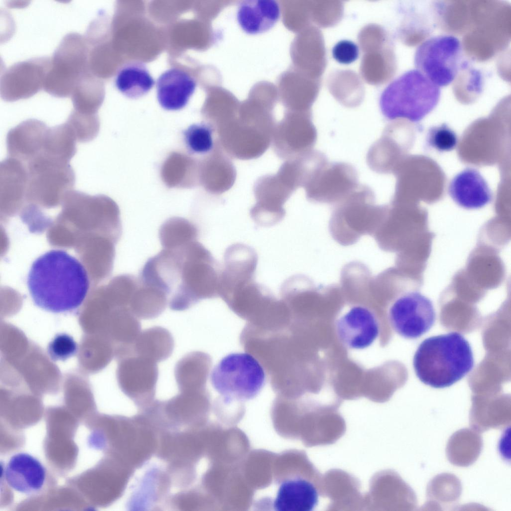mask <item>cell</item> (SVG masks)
Returning a JSON list of instances; mask_svg holds the SVG:
<instances>
[{"mask_svg":"<svg viewBox=\"0 0 511 511\" xmlns=\"http://www.w3.org/2000/svg\"><path fill=\"white\" fill-rule=\"evenodd\" d=\"M221 272L211 252L197 240L163 249L148 259L139 278L165 294L170 309L183 311L219 296Z\"/></svg>","mask_w":511,"mask_h":511,"instance_id":"cell-1","label":"cell"},{"mask_svg":"<svg viewBox=\"0 0 511 511\" xmlns=\"http://www.w3.org/2000/svg\"><path fill=\"white\" fill-rule=\"evenodd\" d=\"M35 305L64 313L78 308L89 288L87 271L76 258L62 250H51L32 262L26 279Z\"/></svg>","mask_w":511,"mask_h":511,"instance_id":"cell-2","label":"cell"},{"mask_svg":"<svg viewBox=\"0 0 511 511\" xmlns=\"http://www.w3.org/2000/svg\"><path fill=\"white\" fill-rule=\"evenodd\" d=\"M474 364L469 342L457 332L425 339L413 358L417 377L425 384L435 388L452 385L470 372Z\"/></svg>","mask_w":511,"mask_h":511,"instance_id":"cell-3","label":"cell"},{"mask_svg":"<svg viewBox=\"0 0 511 511\" xmlns=\"http://www.w3.org/2000/svg\"><path fill=\"white\" fill-rule=\"evenodd\" d=\"M441 89L417 69L408 70L383 90L379 107L388 120L406 119L418 122L437 106Z\"/></svg>","mask_w":511,"mask_h":511,"instance_id":"cell-4","label":"cell"},{"mask_svg":"<svg viewBox=\"0 0 511 511\" xmlns=\"http://www.w3.org/2000/svg\"><path fill=\"white\" fill-rule=\"evenodd\" d=\"M265 373L260 362L249 353L224 357L211 371L210 381L225 404L255 398L263 387Z\"/></svg>","mask_w":511,"mask_h":511,"instance_id":"cell-5","label":"cell"},{"mask_svg":"<svg viewBox=\"0 0 511 511\" xmlns=\"http://www.w3.org/2000/svg\"><path fill=\"white\" fill-rule=\"evenodd\" d=\"M462 58L460 39L454 35L442 34L431 37L417 47L414 63L416 69L440 87L449 85L455 80L463 65Z\"/></svg>","mask_w":511,"mask_h":511,"instance_id":"cell-6","label":"cell"},{"mask_svg":"<svg viewBox=\"0 0 511 511\" xmlns=\"http://www.w3.org/2000/svg\"><path fill=\"white\" fill-rule=\"evenodd\" d=\"M86 39L77 33L63 38L55 51L43 85L51 95L65 97L71 95L74 86L88 69L89 49Z\"/></svg>","mask_w":511,"mask_h":511,"instance_id":"cell-7","label":"cell"},{"mask_svg":"<svg viewBox=\"0 0 511 511\" xmlns=\"http://www.w3.org/2000/svg\"><path fill=\"white\" fill-rule=\"evenodd\" d=\"M25 165L27 198L50 205L73 190L75 175L69 162L41 155Z\"/></svg>","mask_w":511,"mask_h":511,"instance_id":"cell-8","label":"cell"},{"mask_svg":"<svg viewBox=\"0 0 511 511\" xmlns=\"http://www.w3.org/2000/svg\"><path fill=\"white\" fill-rule=\"evenodd\" d=\"M397 291L389 310L393 329L408 339L417 338L434 325L436 313L432 301L415 288Z\"/></svg>","mask_w":511,"mask_h":511,"instance_id":"cell-9","label":"cell"},{"mask_svg":"<svg viewBox=\"0 0 511 511\" xmlns=\"http://www.w3.org/2000/svg\"><path fill=\"white\" fill-rule=\"evenodd\" d=\"M358 178L356 169L351 164L327 161L309 175L302 187L310 202L338 203L359 186Z\"/></svg>","mask_w":511,"mask_h":511,"instance_id":"cell-10","label":"cell"},{"mask_svg":"<svg viewBox=\"0 0 511 511\" xmlns=\"http://www.w3.org/2000/svg\"><path fill=\"white\" fill-rule=\"evenodd\" d=\"M157 363L133 352L118 359L117 378L123 393L142 410L155 400Z\"/></svg>","mask_w":511,"mask_h":511,"instance_id":"cell-11","label":"cell"},{"mask_svg":"<svg viewBox=\"0 0 511 511\" xmlns=\"http://www.w3.org/2000/svg\"><path fill=\"white\" fill-rule=\"evenodd\" d=\"M297 188L293 180L279 170L275 176L259 179L255 186V205L250 210L254 222L261 227L272 226L284 217L283 205Z\"/></svg>","mask_w":511,"mask_h":511,"instance_id":"cell-12","label":"cell"},{"mask_svg":"<svg viewBox=\"0 0 511 511\" xmlns=\"http://www.w3.org/2000/svg\"><path fill=\"white\" fill-rule=\"evenodd\" d=\"M50 60L42 57L16 63L1 78V96L6 101L28 98L43 87Z\"/></svg>","mask_w":511,"mask_h":511,"instance_id":"cell-13","label":"cell"},{"mask_svg":"<svg viewBox=\"0 0 511 511\" xmlns=\"http://www.w3.org/2000/svg\"><path fill=\"white\" fill-rule=\"evenodd\" d=\"M317 138V130L309 114L275 125L272 137L277 154L288 160L313 150Z\"/></svg>","mask_w":511,"mask_h":511,"instance_id":"cell-14","label":"cell"},{"mask_svg":"<svg viewBox=\"0 0 511 511\" xmlns=\"http://www.w3.org/2000/svg\"><path fill=\"white\" fill-rule=\"evenodd\" d=\"M336 329L342 343L356 349L369 346L379 332L374 314L367 307L359 305L351 307L337 320Z\"/></svg>","mask_w":511,"mask_h":511,"instance_id":"cell-15","label":"cell"},{"mask_svg":"<svg viewBox=\"0 0 511 511\" xmlns=\"http://www.w3.org/2000/svg\"><path fill=\"white\" fill-rule=\"evenodd\" d=\"M43 122L30 119L8 132L6 143L9 157L25 164L42 151L49 129Z\"/></svg>","mask_w":511,"mask_h":511,"instance_id":"cell-16","label":"cell"},{"mask_svg":"<svg viewBox=\"0 0 511 511\" xmlns=\"http://www.w3.org/2000/svg\"><path fill=\"white\" fill-rule=\"evenodd\" d=\"M7 485L14 490L30 495L40 491L46 480L44 467L36 458L25 453L11 457L3 471Z\"/></svg>","mask_w":511,"mask_h":511,"instance_id":"cell-17","label":"cell"},{"mask_svg":"<svg viewBox=\"0 0 511 511\" xmlns=\"http://www.w3.org/2000/svg\"><path fill=\"white\" fill-rule=\"evenodd\" d=\"M448 192L458 205L467 210L482 208L493 199L487 181L473 168H466L457 174L449 184Z\"/></svg>","mask_w":511,"mask_h":511,"instance_id":"cell-18","label":"cell"},{"mask_svg":"<svg viewBox=\"0 0 511 511\" xmlns=\"http://www.w3.org/2000/svg\"><path fill=\"white\" fill-rule=\"evenodd\" d=\"M196 82L185 71L172 68L164 71L157 79V98L160 106L170 111L185 107L195 92Z\"/></svg>","mask_w":511,"mask_h":511,"instance_id":"cell-19","label":"cell"},{"mask_svg":"<svg viewBox=\"0 0 511 511\" xmlns=\"http://www.w3.org/2000/svg\"><path fill=\"white\" fill-rule=\"evenodd\" d=\"M133 491L129 507L133 510H147L156 507L167 496L172 484L167 468L151 466L144 473Z\"/></svg>","mask_w":511,"mask_h":511,"instance_id":"cell-20","label":"cell"},{"mask_svg":"<svg viewBox=\"0 0 511 511\" xmlns=\"http://www.w3.org/2000/svg\"><path fill=\"white\" fill-rule=\"evenodd\" d=\"M280 6L275 0H246L238 5L237 19L249 34L264 33L272 28L280 16Z\"/></svg>","mask_w":511,"mask_h":511,"instance_id":"cell-21","label":"cell"},{"mask_svg":"<svg viewBox=\"0 0 511 511\" xmlns=\"http://www.w3.org/2000/svg\"><path fill=\"white\" fill-rule=\"evenodd\" d=\"M318 491L311 482L296 477L281 483L273 508L277 511H311L318 504Z\"/></svg>","mask_w":511,"mask_h":511,"instance_id":"cell-22","label":"cell"},{"mask_svg":"<svg viewBox=\"0 0 511 511\" xmlns=\"http://www.w3.org/2000/svg\"><path fill=\"white\" fill-rule=\"evenodd\" d=\"M212 366L211 357L202 351H193L182 357L174 368V376L180 392L206 389Z\"/></svg>","mask_w":511,"mask_h":511,"instance_id":"cell-23","label":"cell"},{"mask_svg":"<svg viewBox=\"0 0 511 511\" xmlns=\"http://www.w3.org/2000/svg\"><path fill=\"white\" fill-rule=\"evenodd\" d=\"M400 152L392 122L386 126L380 138L369 148L366 155V163L369 168L377 173H393Z\"/></svg>","mask_w":511,"mask_h":511,"instance_id":"cell-24","label":"cell"},{"mask_svg":"<svg viewBox=\"0 0 511 511\" xmlns=\"http://www.w3.org/2000/svg\"><path fill=\"white\" fill-rule=\"evenodd\" d=\"M174 340L171 333L161 326H153L140 332L133 345L134 353L156 363L172 354Z\"/></svg>","mask_w":511,"mask_h":511,"instance_id":"cell-25","label":"cell"},{"mask_svg":"<svg viewBox=\"0 0 511 511\" xmlns=\"http://www.w3.org/2000/svg\"><path fill=\"white\" fill-rule=\"evenodd\" d=\"M155 82L146 66L142 62H128L119 69L116 75L115 84L125 96L131 99L139 98L152 88Z\"/></svg>","mask_w":511,"mask_h":511,"instance_id":"cell-26","label":"cell"},{"mask_svg":"<svg viewBox=\"0 0 511 511\" xmlns=\"http://www.w3.org/2000/svg\"><path fill=\"white\" fill-rule=\"evenodd\" d=\"M480 433L474 429H464L455 433L449 440L447 455L454 465L469 466L480 455L483 445Z\"/></svg>","mask_w":511,"mask_h":511,"instance_id":"cell-27","label":"cell"},{"mask_svg":"<svg viewBox=\"0 0 511 511\" xmlns=\"http://www.w3.org/2000/svg\"><path fill=\"white\" fill-rule=\"evenodd\" d=\"M27 173L21 161L8 157L0 165V192L4 199L21 200L26 196Z\"/></svg>","mask_w":511,"mask_h":511,"instance_id":"cell-28","label":"cell"},{"mask_svg":"<svg viewBox=\"0 0 511 511\" xmlns=\"http://www.w3.org/2000/svg\"><path fill=\"white\" fill-rule=\"evenodd\" d=\"M167 304L168 299L165 294L139 278V284L130 304L131 311L139 319L147 320L158 317Z\"/></svg>","mask_w":511,"mask_h":511,"instance_id":"cell-29","label":"cell"},{"mask_svg":"<svg viewBox=\"0 0 511 511\" xmlns=\"http://www.w3.org/2000/svg\"><path fill=\"white\" fill-rule=\"evenodd\" d=\"M198 230L190 221L174 217L165 221L159 231V237L163 249H172L197 241Z\"/></svg>","mask_w":511,"mask_h":511,"instance_id":"cell-30","label":"cell"},{"mask_svg":"<svg viewBox=\"0 0 511 511\" xmlns=\"http://www.w3.org/2000/svg\"><path fill=\"white\" fill-rule=\"evenodd\" d=\"M97 84L94 74L87 69L77 81L71 94L74 110L83 114H97L102 102L96 92Z\"/></svg>","mask_w":511,"mask_h":511,"instance_id":"cell-31","label":"cell"},{"mask_svg":"<svg viewBox=\"0 0 511 511\" xmlns=\"http://www.w3.org/2000/svg\"><path fill=\"white\" fill-rule=\"evenodd\" d=\"M461 494V484L459 479L450 474H442L435 477L428 486L427 496L434 503L433 506L440 507V504H449L456 502ZM432 506V507H433Z\"/></svg>","mask_w":511,"mask_h":511,"instance_id":"cell-32","label":"cell"},{"mask_svg":"<svg viewBox=\"0 0 511 511\" xmlns=\"http://www.w3.org/2000/svg\"><path fill=\"white\" fill-rule=\"evenodd\" d=\"M214 131L212 125L204 122L192 124L185 130L184 141L189 152L198 155L210 154L215 149Z\"/></svg>","mask_w":511,"mask_h":511,"instance_id":"cell-33","label":"cell"},{"mask_svg":"<svg viewBox=\"0 0 511 511\" xmlns=\"http://www.w3.org/2000/svg\"><path fill=\"white\" fill-rule=\"evenodd\" d=\"M66 123L79 142L93 140L99 131L100 122L97 114H83L73 110Z\"/></svg>","mask_w":511,"mask_h":511,"instance_id":"cell-34","label":"cell"},{"mask_svg":"<svg viewBox=\"0 0 511 511\" xmlns=\"http://www.w3.org/2000/svg\"><path fill=\"white\" fill-rule=\"evenodd\" d=\"M427 144L439 152H448L454 149L458 143L455 132L446 124L431 127L427 133Z\"/></svg>","mask_w":511,"mask_h":511,"instance_id":"cell-35","label":"cell"},{"mask_svg":"<svg viewBox=\"0 0 511 511\" xmlns=\"http://www.w3.org/2000/svg\"><path fill=\"white\" fill-rule=\"evenodd\" d=\"M78 346L74 339L66 333L56 335L48 346V353L53 361H63L76 353Z\"/></svg>","mask_w":511,"mask_h":511,"instance_id":"cell-36","label":"cell"},{"mask_svg":"<svg viewBox=\"0 0 511 511\" xmlns=\"http://www.w3.org/2000/svg\"><path fill=\"white\" fill-rule=\"evenodd\" d=\"M332 54L333 58L339 63L348 64L357 59L359 49L357 45L353 42L342 40L333 46Z\"/></svg>","mask_w":511,"mask_h":511,"instance_id":"cell-37","label":"cell"}]
</instances>
